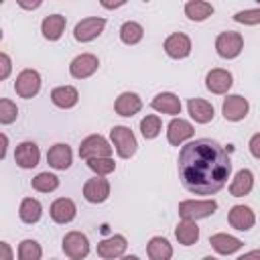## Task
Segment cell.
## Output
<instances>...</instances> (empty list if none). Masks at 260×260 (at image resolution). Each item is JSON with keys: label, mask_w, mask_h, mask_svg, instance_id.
Returning a JSON list of instances; mask_svg holds the SVG:
<instances>
[{"label": "cell", "mask_w": 260, "mask_h": 260, "mask_svg": "<svg viewBox=\"0 0 260 260\" xmlns=\"http://www.w3.org/2000/svg\"><path fill=\"white\" fill-rule=\"evenodd\" d=\"M177 171L183 187L189 193L215 195L230 179L232 158L217 140L197 138L181 148Z\"/></svg>", "instance_id": "obj_1"}, {"label": "cell", "mask_w": 260, "mask_h": 260, "mask_svg": "<svg viewBox=\"0 0 260 260\" xmlns=\"http://www.w3.org/2000/svg\"><path fill=\"white\" fill-rule=\"evenodd\" d=\"M217 209L215 199H185L179 203V217L185 221H197L213 215Z\"/></svg>", "instance_id": "obj_2"}, {"label": "cell", "mask_w": 260, "mask_h": 260, "mask_svg": "<svg viewBox=\"0 0 260 260\" xmlns=\"http://www.w3.org/2000/svg\"><path fill=\"white\" fill-rule=\"evenodd\" d=\"M112 152H114V146L102 134H89L79 144V156L85 162L91 158H110Z\"/></svg>", "instance_id": "obj_3"}, {"label": "cell", "mask_w": 260, "mask_h": 260, "mask_svg": "<svg viewBox=\"0 0 260 260\" xmlns=\"http://www.w3.org/2000/svg\"><path fill=\"white\" fill-rule=\"evenodd\" d=\"M110 140H112V144H114V148H116V152H118L120 158L134 156L138 142H136L134 132L128 126H114L110 130Z\"/></svg>", "instance_id": "obj_4"}, {"label": "cell", "mask_w": 260, "mask_h": 260, "mask_svg": "<svg viewBox=\"0 0 260 260\" xmlns=\"http://www.w3.org/2000/svg\"><path fill=\"white\" fill-rule=\"evenodd\" d=\"M244 49V37L236 30H223L215 39V51L223 59H236Z\"/></svg>", "instance_id": "obj_5"}, {"label": "cell", "mask_w": 260, "mask_h": 260, "mask_svg": "<svg viewBox=\"0 0 260 260\" xmlns=\"http://www.w3.org/2000/svg\"><path fill=\"white\" fill-rule=\"evenodd\" d=\"M63 252L71 260L87 258V254H89V240H87V236L77 232V230L67 232L65 238H63Z\"/></svg>", "instance_id": "obj_6"}, {"label": "cell", "mask_w": 260, "mask_h": 260, "mask_svg": "<svg viewBox=\"0 0 260 260\" xmlns=\"http://www.w3.org/2000/svg\"><path fill=\"white\" fill-rule=\"evenodd\" d=\"M41 89V75L39 71L35 69H22L18 75H16V81H14V91L18 98H24V100H30L39 93Z\"/></svg>", "instance_id": "obj_7"}, {"label": "cell", "mask_w": 260, "mask_h": 260, "mask_svg": "<svg viewBox=\"0 0 260 260\" xmlns=\"http://www.w3.org/2000/svg\"><path fill=\"white\" fill-rule=\"evenodd\" d=\"M104 28H106V18H102V16H87V18H83V20H79L75 24L73 37L79 43H89V41L98 39Z\"/></svg>", "instance_id": "obj_8"}, {"label": "cell", "mask_w": 260, "mask_h": 260, "mask_svg": "<svg viewBox=\"0 0 260 260\" xmlns=\"http://www.w3.org/2000/svg\"><path fill=\"white\" fill-rule=\"evenodd\" d=\"M100 67V59L91 53H81L69 63V73L75 79H87L91 77Z\"/></svg>", "instance_id": "obj_9"}, {"label": "cell", "mask_w": 260, "mask_h": 260, "mask_svg": "<svg viewBox=\"0 0 260 260\" xmlns=\"http://www.w3.org/2000/svg\"><path fill=\"white\" fill-rule=\"evenodd\" d=\"M162 49L171 59H185L191 55V39L185 32H173L165 39Z\"/></svg>", "instance_id": "obj_10"}, {"label": "cell", "mask_w": 260, "mask_h": 260, "mask_svg": "<svg viewBox=\"0 0 260 260\" xmlns=\"http://www.w3.org/2000/svg\"><path fill=\"white\" fill-rule=\"evenodd\" d=\"M248 110H250V104L246 98L234 93V95H228L223 100V106H221V114L228 122H240L248 116Z\"/></svg>", "instance_id": "obj_11"}, {"label": "cell", "mask_w": 260, "mask_h": 260, "mask_svg": "<svg viewBox=\"0 0 260 260\" xmlns=\"http://www.w3.org/2000/svg\"><path fill=\"white\" fill-rule=\"evenodd\" d=\"M232 83H234L232 73H230L228 69H221V67H215V69H211V71L205 75V87H207L211 93H215V95L228 93L230 87H232Z\"/></svg>", "instance_id": "obj_12"}, {"label": "cell", "mask_w": 260, "mask_h": 260, "mask_svg": "<svg viewBox=\"0 0 260 260\" xmlns=\"http://www.w3.org/2000/svg\"><path fill=\"white\" fill-rule=\"evenodd\" d=\"M128 248V242L122 234H114L106 240H102L98 244V256L104 260H114V258H122L124 252Z\"/></svg>", "instance_id": "obj_13"}, {"label": "cell", "mask_w": 260, "mask_h": 260, "mask_svg": "<svg viewBox=\"0 0 260 260\" xmlns=\"http://www.w3.org/2000/svg\"><path fill=\"white\" fill-rule=\"evenodd\" d=\"M83 197L89 203H104L110 197V181L98 175L93 179H87L83 185Z\"/></svg>", "instance_id": "obj_14"}, {"label": "cell", "mask_w": 260, "mask_h": 260, "mask_svg": "<svg viewBox=\"0 0 260 260\" xmlns=\"http://www.w3.org/2000/svg\"><path fill=\"white\" fill-rule=\"evenodd\" d=\"M49 215H51V219H53L55 223H61V225H63V223H69V221L75 219L77 207H75L73 199H69V197H59V199H55V201L51 203Z\"/></svg>", "instance_id": "obj_15"}, {"label": "cell", "mask_w": 260, "mask_h": 260, "mask_svg": "<svg viewBox=\"0 0 260 260\" xmlns=\"http://www.w3.org/2000/svg\"><path fill=\"white\" fill-rule=\"evenodd\" d=\"M193 134H195L193 124L187 122V120H183V118H173V120L169 122V126H167V140H169V144H173V146L183 144V142L189 140Z\"/></svg>", "instance_id": "obj_16"}, {"label": "cell", "mask_w": 260, "mask_h": 260, "mask_svg": "<svg viewBox=\"0 0 260 260\" xmlns=\"http://www.w3.org/2000/svg\"><path fill=\"white\" fill-rule=\"evenodd\" d=\"M228 221L238 232H248L256 223V215L248 205H234L228 213Z\"/></svg>", "instance_id": "obj_17"}, {"label": "cell", "mask_w": 260, "mask_h": 260, "mask_svg": "<svg viewBox=\"0 0 260 260\" xmlns=\"http://www.w3.org/2000/svg\"><path fill=\"white\" fill-rule=\"evenodd\" d=\"M114 110H116V114L122 116V118H132L134 114H138V112L142 110V100H140V95L134 93V91H124V93H120V95L116 98Z\"/></svg>", "instance_id": "obj_18"}, {"label": "cell", "mask_w": 260, "mask_h": 260, "mask_svg": "<svg viewBox=\"0 0 260 260\" xmlns=\"http://www.w3.org/2000/svg\"><path fill=\"white\" fill-rule=\"evenodd\" d=\"M39 158H41V150L30 140L20 142L16 146V150H14V160H16V165L20 169H32V167H37L39 165Z\"/></svg>", "instance_id": "obj_19"}, {"label": "cell", "mask_w": 260, "mask_h": 260, "mask_svg": "<svg viewBox=\"0 0 260 260\" xmlns=\"http://www.w3.org/2000/svg\"><path fill=\"white\" fill-rule=\"evenodd\" d=\"M71 160H73V152H71V148H69L67 144H63V142L53 144V146L49 148V152H47V162H49V167H53V169H57V171L69 169V167H71Z\"/></svg>", "instance_id": "obj_20"}, {"label": "cell", "mask_w": 260, "mask_h": 260, "mask_svg": "<svg viewBox=\"0 0 260 260\" xmlns=\"http://www.w3.org/2000/svg\"><path fill=\"white\" fill-rule=\"evenodd\" d=\"M187 110H189V116L197 122V124H207L213 120L215 116V110L213 106L207 102V100H201V98H191L187 102Z\"/></svg>", "instance_id": "obj_21"}, {"label": "cell", "mask_w": 260, "mask_h": 260, "mask_svg": "<svg viewBox=\"0 0 260 260\" xmlns=\"http://www.w3.org/2000/svg\"><path fill=\"white\" fill-rule=\"evenodd\" d=\"M209 244H211V248H213L217 254H223V256H230V254L238 252V250L244 246V242H242L240 238L230 236V234H223V232L209 236Z\"/></svg>", "instance_id": "obj_22"}, {"label": "cell", "mask_w": 260, "mask_h": 260, "mask_svg": "<svg viewBox=\"0 0 260 260\" xmlns=\"http://www.w3.org/2000/svg\"><path fill=\"white\" fill-rule=\"evenodd\" d=\"M150 106H152L156 112L169 114V116H173V118H177V114H181V100H179L175 93H171V91H162V93L154 95L152 102H150Z\"/></svg>", "instance_id": "obj_23"}, {"label": "cell", "mask_w": 260, "mask_h": 260, "mask_svg": "<svg viewBox=\"0 0 260 260\" xmlns=\"http://www.w3.org/2000/svg\"><path fill=\"white\" fill-rule=\"evenodd\" d=\"M252 189H254V173L250 169H240L230 183V195L232 197H244Z\"/></svg>", "instance_id": "obj_24"}, {"label": "cell", "mask_w": 260, "mask_h": 260, "mask_svg": "<svg viewBox=\"0 0 260 260\" xmlns=\"http://www.w3.org/2000/svg\"><path fill=\"white\" fill-rule=\"evenodd\" d=\"M65 24H67L65 16H61V14H49L41 22V32H43V37L47 41H59L61 35H63V30H65Z\"/></svg>", "instance_id": "obj_25"}, {"label": "cell", "mask_w": 260, "mask_h": 260, "mask_svg": "<svg viewBox=\"0 0 260 260\" xmlns=\"http://www.w3.org/2000/svg\"><path fill=\"white\" fill-rule=\"evenodd\" d=\"M51 102L57 108L69 110V108H73L79 102V91L73 85H59V87H55L51 91Z\"/></svg>", "instance_id": "obj_26"}, {"label": "cell", "mask_w": 260, "mask_h": 260, "mask_svg": "<svg viewBox=\"0 0 260 260\" xmlns=\"http://www.w3.org/2000/svg\"><path fill=\"white\" fill-rule=\"evenodd\" d=\"M146 254L150 260H171L173 258V246L169 244L167 238L154 236L146 244Z\"/></svg>", "instance_id": "obj_27"}, {"label": "cell", "mask_w": 260, "mask_h": 260, "mask_svg": "<svg viewBox=\"0 0 260 260\" xmlns=\"http://www.w3.org/2000/svg\"><path fill=\"white\" fill-rule=\"evenodd\" d=\"M41 215H43V205H41L39 199H35V197H24V199L20 201V207H18V217H20V221H24V223H37V221L41 219Z\"/></svg>", "instance_id": "obj_28"}, {"label": "cell", "mask_w": 260, "mask_h": 260, "mask_svg": "<svg viewBox=\"0 0 260 260\" xmlns=\"http://www.w3.org/2000/svg\"><path fill=\"white\" fill-rule=\"evenodd\" d=\"M175 238L179 240V244L183 246H193L197 240H199V228H197V221H185L181 219L175 228Z\"/></svg>", "instance_id": "obj_29"}, {"label": "cell", "mask_w": 260, "mask_h": 260, "mask_svg": "<svg viewBox=\"0 0 260 260\" xmlns=\"http://www.w3.org/2000/svg\"><path fill=\"white\" fill-rule=\"evenodd\" d=\"M185 14L189 20H195V22H201L205 18H209L213 14V6L205 0H189L185 4Z\"/></svg>", "instance_id": "obj_30"}, {"label": "cell", "mask_w": 260, "mask_h": 260, "mask_svg": "<svg viewBox=\"0 0 260 260\" xmlns=\"http://www.w3.org/2000/svg\"><path fill=\"white\" fill-rule=\"evenodd\" d=\"M142 37H144V28L134 20H128L120 26V41L124 45H136L142 41Z\"/></svg>", "instance_id": "obj_31"}, {"label": "cell", "mask_w": 260, "mask_h": 260, "mask_svg": "<svg viewBox=\"0 0 260 260\" xmlns=\"http://www.w3.org/2000/svg\"><path fill=\"white\" fill-rule=\"evenodd\" d=\"M30 187L39 193H51L59 187V177L53 175V173H39L37 177H32Z\"/></svg>", "instance_id": "obj_32"}, {"label": "cell", "mask_w": 260, "mask_h": 260, "mask_svg": "<svg viewBox=\"0 0 260 260\" xmlns=\"http://www.w3.org/2000/svg\"><path fill=\"white\" fill-rule=\"evenodd\" d=\"M18 260H41L43 256V248L37 240H22L18 244V252H16Z\"/></svg>", "instance_id": "obj_33"}, {"label": "cell", "mask_w": 260, "mask_h": 260, "mask_svg": "<svg viewBox=\"0 0 260 260\" xmlns=\"http://www.w3.org/2000/svg\"><path fill=\"white\" fill-rule=\"evenodd\" d=\"M160 130H162V122H160V118H158L156 114L144 116V118L140 120V132H142V136H144L146 140L156 138V136L160 134Z\"/></svg>", "instance_id": "obj_34"}, {"label": "cell", "mask_w": 260, "mask_h": 260, "mask_svg": "<svg viewBox=\"0 0 260 260\" xmlns=\"http://www.w3.org/2000/svg\"><path fill=\"white\" fill-rule=\"evenodd\" d=\"M16 116H18L16 104L12 100H6V98L0 100V124L8 126V124H12L16 120Z\"/></svg>", "instance_id": "obj_35"}, {"label": "cell", "mask_w": 260, "mask_h": 260, "mask_svg": "<svg viewBox=\"0 0 260 260\" xmlns=\"http://www.w3.org/2000/svg\"><path fill=\"white\" fill-rule=\"evenodd\" d=\"M87 167H89L98 177H106V175H110V173L116 169V162L112 160V156H110V158H91V160H87Z\"/></svg>", "instance_id": "obj_36"}, {"label": "cell", "mask_w": 260, "mask_h": 260, "mask_svg": "<svg viewBox=\"0 0 260 260\" xmlns=\"http://www.w3.org/2000/svg\"><path fill=\"white\" fill-rule=\"evenodd\" d=\"M234 20L240 22V24H248V26H254V24H260V8H248V10H240L234 14Z\"/></svg>", "instance_id": "obj_37"}, {"label": "cell", "mask_w": 260, "mask_h": 260, "mask_svg": "<svg viewBox=\"0 0 260 260\" xmlns=\"http://www.w3.org/2000/svg\"><path fill=\"white\" fill-rule=\"evenodd\" d=\"M0 79H6L10 75V69H12V61L6 53H0Z\"/></svg>", "instance_id": "obj_38"}, {"label": "cell", "mask_w": 260, "mask_h": 260, "mask_svg": "<svg viewBox=\"0 0 260 260\" xmlns=\"http://www.w3.org/2000/svg\"><path fill=\"white\" fill-rule=\"evenodd\" d=\"M248 148H250V154H252L254 158H258V160H260V132H256V134L250 138Z\"/></svg>", "instance_id": "obj_39"}, {"label": "cell", "mask_w": 260, "mask_h": 260, "mask_svg": "<svg viewBox=\"0 0 260 260\" xmlns=\"http://www.w3.org/2000/svg\"><path fill=\"white\" fill-rule=\"evenodd\" d=\"M0 248H2V260H12L10 244H8V242H0Z\"/></svg>", "instance_id": "obj_40"}, {"label": "cell", "mask_w": 260, "mask_h": 260, "mask_svg": "<svg viewBox=\"0 0 260 260\" xmlns=\"http://www.w3.org/2000/svg\"><path fill=\"white\" fill-rule=\"evenodd\" d=\"M238 260H260V248H258V250H250V252L242 254Z\"/></svg>", "instance_id": "obj_41"}, {"label": "cell", "mask_w": 260, "mask_h": 260, "mask_svg": "<svg viewBox=\"0 0 260 260\" xmlns=\"http://www.w3.org/2000/svg\"><path fill=\"white\" fill-rule=\"evenodd\" d=\"M18 6H20V8H28V10H32V8H39V6H41V0H37V2H32V4H26V2H18Z\"/></svg>", "instance_id": "obj_42"}, {"label": "cell", "mask_w": 260, "mask_h": 260, "mask_svg": "<svg viewBox=\"0 0 260 260\" xmlns=\"http://www.w3.org/2000/svg\"><path fill=\"white\" fill-rule=\"evenodd\" d=\"M2 144H4V146H2L0 158H4V156H6V146H8V136H6V134H2Z\"/></svg>", "instance_id": "obj_43"}, {"label": "cell", "mask_w": 260, "mask_h": 260, "mask_svg": "<svg viewBox=\"0 0 260 260\" xmlns=\"http://www.w3.org/2000/svg\"><path fill=\"white\" fill-rule=\"evenodd\" d=\"M102 6H104V8H120V6H124V2H118V4H108V2H102Z\"/></svg>", "instance_id": "obj_44"}, {"label": "cell", "mask_w": 260, "mask_h": 260, "mask_svg": "<svg viewBox=\"0 0 260 260\" xmlns=\"http://www.w3.org/2000/svg\"><path fill=\"white\" fill-rule=\"evenodd\" d=\"M120 260H140V258L138 256H122Z\"/></svg>", "instance_id": "obj_45"}, {"label": "cell", "mask_w": 260, "mask_h": 260, "mask_svg": "<svg viewBox=\"0 0 260 260\" xmlns=\"http://www.w3.org/2000/svg\"><path fill=\"white\" fill-rule=\"evenodd\" d=\"M201 260H217V258H213V256H205V258H201Z\"/></svg>", "instance_id": "obj_46"}]
</instances>
